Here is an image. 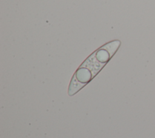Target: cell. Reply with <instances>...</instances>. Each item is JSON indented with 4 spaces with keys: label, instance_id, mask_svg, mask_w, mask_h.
Listing matches in <instances>:
<instances>
[{
    "label": "cell",
    "instance_id": "6da1fadb",
    "mask_svg": "<svg viewBox=\"0 0 155 138\" xmlns=\"http://www.w3.org/2000/svg\"><path fill=\"white\" fill-rule=\"evenodd\" d=\"M120 45V41L114 40L103 45L91 54L73 77L69 87V95L74 94L88 83L110 59Z\"/></svg>",
    "mask_w": 155,
    "mask_h": 138
}]
</instances>
